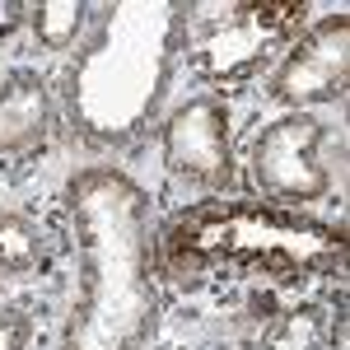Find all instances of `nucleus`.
Segmentation results:
<instances>
[{
  "label": "nucleus",
  "instance_id": "obj_1",
  "mask_svg": "<svg viewBox=\"0 0 350 350\" xmlns=\"http://www.w3.org/2000/svg\"><path fill=\"white\" fill-rule=\"evenodd\" d=\"M66 211L80 257L66 350H145L159 323L150 196L117 168H84L66 191Z\"/></svg>",
  "mask_w": 350,
  "mask_h": 350
},
{
  "label": "nucleus",
  "instance_id": "obj_2",
  "mask_svg": "<svg viewBox=\"0 0 350 350\" xmlns=\"http://www.w3.org/2000/svg\"><path fill=\"white\" fill-rule=\"evenodd\" d=\"M346 229L327 219L262 206V201H201L168 219L159 262L183 285L219 275H271L308 280L346 267Z\"/></svg>",
  "mask_w": 350,
  "mask_h": 350
},
{
  "label": "nucleus",
  "instance_id": "obj_3",
  "mask_svg": "<svg viewBox=\"0 0 350 350\" xmlns=\"http://www.w3.org/2000/svg\"><path fill=\"white\" fill-rule=\"evenodd\" d=\"M183 38L178 0H112L66 70V108L94 140H126L159 108Z\"/></svg>",
  "mask_w": 350,
  "mask_h": 350
},
{
  "label": "nucleus",
  "instance_id": "obj_4",
  "mask_svg": "<svg viewBox=\"0 0 350 350\" xmlns=\"http://www.w3.org/2000/svg\"><path fill=\"white\" fill-rule=\"evenodd\" d=\"M308 14L304 0H247L224 10L206 38H201V52L196 66L206 80H239L243 70H252L257 61H267L280 42H290Z\"/></svg>",
  "mask_w": 350,
  "mask_h": 350
},
{
  "label": "nucleus",
  "instance_id": "obj_5",
  "mask_svg": "<svg viewBox=\"0 0 350 350\" xmlns=\"http://www.w3.org/2000/svg\"><path fill=\"white\" fill-rule=\"evenodd\" d=\"M323 122L308 112H290L275 117L267 131L257 135L252 145V178L257 187L267 191L271 201H318L327 196L332 178L318 163L323 150Z\"/></svg>",
  "mask_w": 350,
  "mask_h": 350
},
{
  "label": "nucleus",
  "instance_id": "obj_6",
  "mask_svg": "<svg viewBox=\"0 0 350 350\" xmlns=\"http://www.w3.org/2000/svg\"><path fill=\"white\" fill-rule=\"evenodd\" d=\"M350 80V19L346 14H332L323 24H313L295 47L285 52V61L275 66L271 75V98L275 103H332L346 94Z\"/></svg>",
  "mask_w": 350,
  "mask_h": 350
},
{
  "label": "nucleus",
  "instance_id": "obj_7",
  "mask_svg": "<svg viewBox=\"0 0 350 350\" xmlns=\"http://www.w3.org/2000/svg\"><path fill=\"white\" fill-rule=\"evenodd\" d=\"M163 163L168 173L201 183V187H224L234 159H229V112L219 98H191L168 117L163 126Z\"/></svg>",
  "mask_w": 350,
  "mask_h": 350
},
{
  "label": "nucleus",
  "instance_id": "obj_8",
  "mask_svg": "<svg viewBox=\"0 0 350 350\" xmlns=\"http://www.w3.org/2000/svg\"><path fill=\"white\" fill-rule=\"evenodd\" d=\"M52 103H47V84L28 70H14L0 84V150H28L47 135Z\"/></svg>",
  "mask_w": 350,
  "mask_h": 350
},
{
  "label": "nucleus",
  "instance_id": "obj_9",
  "mask_svg": "<svg viewBox=\"0 0 350 350\" xmlns=\"http://www.w3.org/2000/svg\"><path fill=\"white\" fill-rule=\"evenodd\" d=\"M42 267V229L24 211H0V280H24Z\"/></svg>",
  "mask_w": 350,
  "mask_h": 350
},
{
  "label": "nucleus",
  "instance_id": "obj_10",
  "mask_svg": "<svg viewBox=\"0 0 350 350\" xmlns=\"http://www.w3.org/2000/svg\"><path fill=\"white\" fill-rule=\"evenodd\" d=\"M28 14H33V33H38V42H42L47 52H66V47L80 38L89 5H84V0H42V5L28 10Z\"/></svg>",
  "mask_w": 350,
  "mask_h": 350
},
{
  "label": "nucleus",
  "instance_id": "obj_11",
  "mask_svg": "<svg viewBox=\"0 0 350 350\" xmlns=\"http://www.w3.org/2000/svg\"><path fill=\"white\" fill-rule=\"evenodd\" d=\"M323 336H327L323 308H290V313L262 336L257 350H323Z\"/></svg>",
  "mask_w": 350,
  "mask_h": 350
},
{
  "label": "nucleus",
  "instance_id": "obj_12",
  "mask_svg": "<svg viewBox=\"0 0 350 350\" xmlns=\"http://www.w3.org/2000/svg\"><path fill=\"white\" fill-rule=\"evenodd\" d=\"M33 346V323L24 308H0V350H28Z\"/></svg>",
  "mask_w": 350,
  "mask_h": 350
},
{
  "label": "nucleus",
  "instance_id": "obj_13",
  "mask_svg": "<svg viewBox=\"0 0 350 350\" xmlns=\"http://www.w3.org/2000/svg\"><path fill=\"white\" fill-rule=\"evenodd\" d=\"M24 14H28V5H19V0H0V38H10L14 28L24 24Z\"/></svg>",
  "mask_w": 350,
  "mask_h": 350
}]
</instances>
